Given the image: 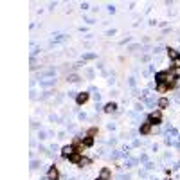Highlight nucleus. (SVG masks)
Wrapping results in <instances>:
<instances>
[{
	"mask_svg": "<svg viewBox=\"0 0 180 180\" xmlns=\"http://www.w3.org/2000/svg\"><path fill=\"white\" fill-rule=\"evenodd\" d=\"M148 123H151V124H160V123H162V114H160V112H151V114L148 115Z\"/></svg>",
	"mask_w": 180,
	"mask_h": 180,
	"instance_id": "1",
	"label": "nucleus"
},
{
	"mask_svg": "<svg viewBox=\"0 0 180 180\" xmlns=\"http://www.w3.org/2000/svg\"><path fill=\"white\" fill-rule=\"evenodd\" d=\"M168 79H169V70H162V72H157L155 74L157 85H159V83H168Z\"/></svg>",
	"mask_w": 180,
	"mask_h": 180,
	"instance_id": "2",
	"label": "nucleus"
},
{
	"mask_svg": "<svg viewBox=\"0 0 180 180\" xmlns=\"http://www.w3.org/2000/svg\"><path fill=\"white\" fill-rule=\"evenodd\" d=\"M72 153H76V146H74V144L63 146V150H61V157H65V159H69V157H70Z\"/></svg>",
	"mask_w": 180,
	"mask_h": 180,
	"instance_id": "3",
	"label": "nucleus"
},
{
	"mask_svg": "<svg viewBox=\"0 0 180 180\" xmlns=\"http://www.w3.org/2000/svg\"><path fill=\"white\" fill-rule=\"evenodd\" d=\"M47 178H49V180H58V178H60V171L56 169V166H51V168H49Z\"/></svg>",
	"mask_w": 180,
	"mask_h": 180,
	"instance_id": "4",
	"label": "nucleus"
},
{
	"mask_svg": "<svg viewBox=\"0 0 180 180\" xmlns=\"http://www.w3.org/2000/svg\"><path fill=\"white\" fill-rule=\"evenodd\" d=\"M86 101H88V94H86V92L78 94V97H76V103H78V105H85Z\"/></svg>",
	"mask_w": 180,
	"mask_h": 180,
	"instance_id": "5",
	"label": "nucleus"
},
{
	"mask_svg": "<svg viewBox=\"0 0 180 180\" xmlns=\"http://www.w3.org/2000/svg\"><path fill=\"white\" fill-rule=\"evenodd\" d=\"M151 126H153V124L148 123V121H146L144 124H141V135H148V133L151 131Z\"/></svg>",
	"mask_w": 180,
	"mask_h": 180,
	"instance_id": "6",
	"label": "nucleus"
},
{
	"mask_svg": "<svg viewBox=\"0 0 180 180\" xmlns=\"http://www.w3.org/2000/svg\"><path fill=\"white\" fill-rule=\"evenodd\" d=\"M81 159H83V157H81V153H78V151H76V153H72V155L69 157V160H70V162H74V164H79V162H81Z\"/></svg>",
	"mask_w": 180,
	"mask_h": 180,
	"instance_id": "7",
	"label": "nucleus"
},
{
	"mask_svg": "<svg viewBox=\"0 0 180 180\" xmlns=\"http://www.w3.org/2000/svg\"><path fill=\"white\" fill-rule=\"evenodd\" d=\"M115 110H117V105H115V103L105 105V112H106V114H112V112H115Z\"/></svg>",
	"mask_w": 180,
	"mask_h": 180,
	"instance_id": "8",
	"label": "nucleus"
},
{
	"mask_svg": "<svg viewBox=\"0 0 180 180\" xmlns=\"http://www.w3.org/2000/svg\"><path fill=\"white\" fill-rule=\"evenodd\" d=\"M169 88H171V86H169L168 83H159V85H157V92H168Z\"/></svg>",
	"mask_w": 180,
	"mask_h": 180,
	"instance_id": "9",
	"label": "nucleus"
},
{
	"mask_svg": "<svg viewBox=\"0 0 180 180\" xmlns=\"http://www.w3.org/2000/svg\"><path fill=\"white\" fill-rule=\"evenodd\" d=\"M168 106H169V99L160 97V99H159V108H168Z\"/></svg>",
	"mask_w": 180,
	"mask_h": 180,
	"instance_id": "10",
	"label": "nucleus"
},
{
	"mask_svg": "<svg viewBox=\"0 0 180 180\" xmlns=\"http://www.w3.org/2000/svg\"><path fill=\"white\" fill-rule=\"evenodd\" d=\"M110 175H112V173H110V169H108V168H103V169H101V175H99V176H101V178H106V180H108V178H110Z\"/></svg>",
	"mask_w": 180,
	"mask_h": 180,
	"instance_id": "11",
	"label": "nucleus"
},
{
	"mask_svg": "<svg viewBox=\"0 0 180 180\" xmlns=\"http://www.w3.org/2000/svg\"><path fill=\"white\" fill-rule=\"evenodd\" d=\"M83 144H85V148H90L94 144V137H85V141H83Z\"/></svg>",
	"mask_w": 180,
	"mask_h": 180,
	"instance_id": "12",
	"label": "nucleus"
},
{
	"mask_svg": "<svg viewBox=\"0 0 180 180\" xmlns=\"http://www.w3.org/2000/svg\"><path fill=\"white\" fill-rule=\"evenodd\" d=\"M168 56H169V58H171V60H175V58H176V56H178V52H176V51H175V49H168Z\"/></svg>",
	"mask_w": 180,
	"mask_h": 180,
	"instance_id": "13",
	"label": "nucleus"
},
{
	"mask_svg": "<svg viewBox=\"0 0 180 180\" xmlns=\"http://www.w3.org/2000/svg\"><path fill=\"white\" fill-rule=\"evenodd\" d=\"M97 133V128H90L88 130V137H92V135H96Z\"/></svg>",
	"mask_w": 180,
	"mask_h": 180,
	"instance_id": "14",
	"label": "nucleus"
},
{
	"mask_svg": "<svg viewBox=\"0 0 180 180\" xmlns=\"http://www.w3.org/2000/svg\"><path fill=\"white\" fill-rule=\"evenodd\" d=\"M86 164H90V160H88V159H81V162H79V166H86Z\"/></svg>",
	"mask_w": 180,
	"mask_h": 180,
	"instance_id": "15",
	"label": "nucleus"
},
{
	"mask_svg": "<svg viewBox=\"0 0 180 180\" xmlns=\"http://www.w3.org/2000/svg\"><path fill=\"white\" fill-rule=\"evenodd\" d=\"M78 79H79V78H78V76H76V74H72V76H70V78H69V81H78Z\"/></svg>",
	"mask_w": 180,
	"mask_h": 180,
	"instance_id": "16",
	"label": "nucleus"
},
{
	"mask_svg": "<svg viewBox=\"0 0 180 180\" xmlns=\"http://www.w3.org/2000/svg\"><path fill=\"white\" fill-rule=\"evenodd\" d=\"M97 180H106V178H101V176H99V178H97Z\"/></svg>",
	"mask_w": 180,
	"mask_h": 180,
	"instance_id": "17",
	"label": "nucleus"
}]
</instances>
